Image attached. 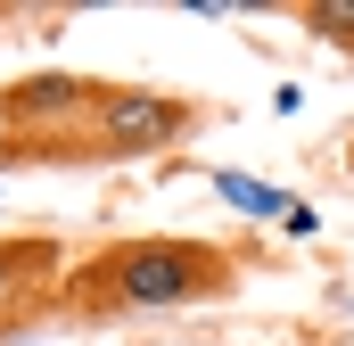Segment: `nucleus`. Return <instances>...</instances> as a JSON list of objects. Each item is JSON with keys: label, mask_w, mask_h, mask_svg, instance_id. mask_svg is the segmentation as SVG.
I'll return each mask as SVG.
<instances>
[{"label": "nucleus", "mask_w": 354, "mask_h": 346, "mask_svg": "<svg viewBox=\"0 0 354 346\" xmlns=\"http://www.w3.org/2000/svg\"><path fill=\"white\" fill-rule=\"evenodd\" d=\"M239 256L214 248V239H174V231H149V239H107L91 248L66 280H58V305L107 322V313H181V305H214L231 297Z\"/></svg>", "instance_id": "obj_1"}, {"label": "nucleus", "mask_w": 354, "mask_h": 346, "mask_svg": "<svg viewBox=\"0 0 354 346\" xmlns=\"http://www.w3.org/2000/svg\"><path fill=\"white\" fill-rule=\"evenodd\" d=\"M206 124V99L189 91H157V83H99L83 132L66 149V165H132V157H165Z\"/></svg>", "instance_id": "obj_2"}, {"label": "nucleus", "mask_w": 354, "mask_h": 346, "mask_svg": "<svg viewBox=\"0 0 354 346\" xmlns=\"http://www.w3.org/2000/svg\"><path fill=\"white\" fill-rule=\"evenodd\" d=\"M91 99H99L91 75H17V83L0 91V157L8 165H33V157L41 165H66Z\"/></svg>", "instance_id": "obj_3"}, {"label": "nucleus", "mask_w": 354, "mask_h": 346, "mask_svg": "<svg viewBox=\"0 0 354 346\" xmlns=\"http://www.w3.org/2000/svg\"><path fill=\"white\" fill-rule=\"evenodd\" d=\"M58 239H0V338L17 322H33L41 305H58Z\"/></svg>", "instance_id": "obj_4"}, {"label": "nucleus", "mask_w": 354, "mask_h": 346, "mask_svg": "<svg viewBox=\"0 0 354 346\" xmlns=\"http://www.w3.org/2000/svg\"><path fill=\"white\" fill-rule=\"evenodd\" d=\"M214 198L223 206H239L248 223H288V190H272V181H248V173H231V165H214Z\"/></svg>", "instance_id": "obj_5"}, {"label": "nucleus", "mask_w": 354, "mask_h": 346, "mask_svg": "<svg viewBox=\"0 0 354 346\" xmlns=\"http://www.w3.org/2000/svg\"><path fill=\"white\" fill-rule=\"evenodd\" d=\"M297 25H305L322 50H346V58H354V0H305Z\"/></svg>", "instance_id": "obj_6"}, {"label": "nucleus", "mask_w": 354, "mask_h": 346, "mask_svg": "<svg viewBox=\"0 0 354 346\" xmlns=\"http://www.w3.org/2000/svg\"><path fill=\"white\" fill-rule=\"evenodd\" d=\"M346 173H354V140H346Z\"/></svg>", "instance_id": "obj_7"}]
</instances>
